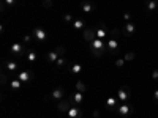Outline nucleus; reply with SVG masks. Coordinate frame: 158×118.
Masks as SVG:
<instances>
[{
    "mask_svg": "<svg viewBox=\"0 0 158 118\" xmlns=\"http://www.w3.org/2000/svg\"><path fill=\"white\" fill-rule=\"evenodd\" d=\"M63 54H65V47L57 46V47H54L52 50H49L46 54V60H48V63H56L60 57H63Z\"/></svg>",
    "mask_w": 158,
    "mask_h": 118,
    "instance_id": "nucleus-1",
    "label": "nucleus"
},
{
    "mask_svg": "<svg viewBox=\"0 0 158 118\" xmlns=\"http://www.w3.org/2000/svg\"><path fill=\"white\" fill-rule=\"evenodd\" d=\"M25 44L24 43H13L11 46H10V54L13 55V57H16V58H19V57H24L25 55Z\"/></svg>",
    "mask_w": 158,
    "mask_h": 118,
    "instance_id": "nucleus-2",
    "label": "nucleus"
},
{
    "mask_svg": "<svg viewBox=\"0 0 158 118\" xmlns=\"http://www.w3.org/2000/svg\"><path fill=\"white\" fill-rule=\"evenodd\" d=\"M32 35H33V38L36 39V41L41 43V44H44L48 41V33H46V30L43 27H35L32 30Z\"/></svg>",
    "mask_w": 158,
    "mask_h": 118,
    "instance_id": "nucleus-3",
    "label": "nucleus"
},
{
    "mask_svg": "<svg viewBox=\"0 0 158 118\" xmlns=\"http://www.w3.org/2000/svg\"><path fill=\"white\" fill-rule=\"evenodd\" d=\"M117 112H118V115H120V116H130L131 113H135V106H133V104L123 102L122 106H118Z\"/></svg>",
    "mask_w": 158,
    "mask_h": 118,
    "instance_id": "nucleus-4",
    "label": "nucleus"
},
{
    "mask_svg": "<svg viewBox=\"0 0 158 118\" xmlns=\"http://www.w3.org/2000/svg\"><path fill=\"white\" fill-rule=\"evenodd\" d=\"M130 98H131V91L127 85H123V87H120L117 90V99H120L122 102H127Z\"/></svg>",
    "mask_w": 158,
    "mask_h": 118,
    "instance_id": "nucleus-5",
    "label": "nucleus"
},
{
    "mask_svg": "<svg viewBox=\"0 0 158 118\" xmlns=\"http://www.w3.org/2000/svg\"><path fill=\"white\" fill-rule=\"evenodd\" d=\"M67 69H68V73H71V74H81V73L84 71V65H82V63H77V61H70V63L67 65Z\"/></svg>",
    "mask_w": 158,
    "mask_h": 118,
    "instance_id": "nucleus-6",
    "label": "nucleus"
},
{
    "mask_svg": "<svg viewBox=\"0 0 158 118\" xmlns=\"http://www.w3.org/2000/svg\"><path fill=\"white\" fill-rule=\"evenodd\" d=\"M136 33V24L135 22H125L123 24V29H122V35L125 36H133Z\"/></svg>",
    "mask_w": 158,
    "mask_h": 118,
    "instance_id": "nucleus-7",
    "label": "nucleus"
},
{
    "mask_svg": "<svg viewBox=\"0 0 158 118\" xmlns=\"http://www.w3.org/2000/svg\"><path fill=\"white\" fill-rule=\"evenodd\" d=\"M70 101L73 102V104H76V106H79L81 107L82 106V102H84V93H81V91H73L71 93V96H70Z\"/></svg>",
    "mask_w": 158,
    "mask_h": 118,
    "instance_id": "nucleus-8",
    "label": "nucleus"
},
{
    "mask_svg": "<svg viewBox=\"0 0 158 118\" xmlns=\"http://www.w3.org/2000/svg\"><path fill=\"white\" fill-rule=\"evenodd\" d=\"M82 36H84V41L89 43V44H92V43L95 41V38H97L94 29H84V30H82Z\"/></svg>",
    "mask_w": 158,
    "mask_h": 118,
    "instance_id": "nucleus-9",
    "label": "nucleus"
},
{
    "mask_svg": "<svg viewBox=\"0 0 158 118\" xmlns=\"http://www.w3.org/2000/svg\"><path fill=\"white\" fill-rule=\"evenodd\" d=\"M109 32H111V30H109L104 24H98L97 29H95V35H97V38H100V39H103L104 36H108Z\"/></svg>",
    "mask_w": 158,
    "mask_h": 118,
    "instance_id": "nucleus-10",
    "label": "nucleus"
},
{
    "mask_svg": "<svg viewBox=\"0 0 158 118\" xmlns=\"http://www.w3.org/2000/svg\"><path fill=\"white\" fill-rule=\"evenodd\" d=\"M68 118H82V109L79 106H71L70 110L67 112Z\"/></svg>",
    "mask_w": 158,
    "mask_h": 118,
    "instance_id": "nucleus-11",
    "label": "nucleus"
},
{
    "mask_svg": "<svg viewBox=\"0 0 158 118\" xmlns=\"http://www.w3.org/2000/svg\"><path fill=\"white\" fill-rule=\"evenodd\" d=\"M81 10L84 13H92V11L97 10V3L90 2V0H82V2H81Z\"/></svg>",
    "mask_w": 158,
    "mask_h": 118,
    "instance_id": "nucleus-12",
    "label": "nucleus"
},
{
    "mask_svg": "<svg viewBox=\"0 0 158 118\" xmlns=\"http://www.w3.org/2000/svg\"><path fill=\"white\" fill-rule=\"evenodd\" d=\"M18 79L22 82V84H29V82H32V71H21V73H18Z\"/></svg>",
    "mask_w": 158,
    "mask_h": 118,
    "instance_id": "nucleus-13",
    "label": "nucleus"
},
{
    "mask_svg": "<svg viewBox=\"0 0 158 118\" xmlns=\"http://www.w3.org/2000/svg\"><path fill=\"white\" fill-rule=\"evenodd\" d=\"M90 49H95V50H103V52H106V43H104L103 39H100V38H95V41L90 44Z\"/></svg>",
    "mask_w": 158,
    "mask_h": 118,
    "instance_id": "nucleus-14",
    "label": "nucleus"
},
{
    "mask_svg": "<svg viewBox=\"0 0 158 118\" xmlns=\"http://www.w3.org/2000/svg\"><path fill=\"white\" fill-rule=\"evenodd\" d=\"M3 66H5V69H6L8 73H16V71H19V63L15 61V60L5 61V63H3Z\"/></svg>",
    "mask_w": 158,
    "mask_h": 118,
    "instance_id": "nucleus-15",
    "label": "nucleus"
},
{
    "mask_svg": "<svg viewBox=\"0 0 158 118\" xmlns=\"http://www.w3.org/2000/svg\"><path fill=\"white\" fill-rule=\"evenodd\" d=\"M59 110H60V113H67L68 110H70V107H71V101L70 99H62V101H59Z\"/></svg>",
    "mask_w": 158,
    "mask_h": 118,
    "instance_id": "nucleus-16",
    "label": "nucleus"
},
{
    "mask_svg": "<svg viewBox=\"0 0 158 118\" xmlns=\"http://www.w3.org/2000/svg\"><path fill=\"white\" fill-rule=\"evenodd\" d=\"M52 101H62L63 99V90L60 88V87H57V88H54L52 90V93H51V96H49Z\"/></svg>",
    "mask_w": 158,
    "mask_h": 118,
    "instance_id": "nucleus-17",
    "label": "nucleus"
},
{
    "mask_svg": "<svg viewBox=\"0 0 158 118\" xmlns=\"http://www.w3.org/2000/svg\"><path fill=\"white\" fill-rule=\"evenodd\" d=\"M106 46H108V49H109V50L112 52V54H115V52L118 50V46H120V43L117 41V38H112V36H111Z\"/></svg>",
    "mask_w": 158,
    "mask_h": 118,
    "instance_id": "nucleus-18",
    "label": "nucleus"
},
{
    "mask_svg": "<svg viewBox=\"0 0 158 118\" xmlns=\"http://www.w3.org/2000/svg\"><path fill=\"white\" fill-rule=\"evenodd\" d=\"M146 11L147 13L158 11V0H146Z\"/></svg>",
    "mask_w": 158,
    "mask_h": 118,
    "instance_id": "nucleus-19",
    "label": "nucleus"
},
{
    "mask_svg": "<svg viewBox=\"0 0 158 118\" xmlns=\"http://www.w3.org/2000/svg\"><path fill=\"white\" fill-rule=\"evenodd\" d=\"M10 88H11L13 91H19V90L22 88V82L19 81L18 77H16V79H11V81H10Z\"/></svg>",
    "mask_w": 158,
    "mask_h": 118,
    "instance_id": "nucleus-20",
    "label": "nucleus"
},
{
    "mask_svg": "<svg viewBox=\"0 0 158 118\" xmlns=\"http://www.w3.org/2000/svg\"><path fill=\"white\" fill-rule=\"evenodd\" d=\"M106 106H108L111 110H117V109H118V106H117V98H112V96L108 98V99H106Z\"/></svg>",
    "mask_w": 158,
    "mask_h": 118,
    "instance_id": "nucleus-21",
    "label": "nucleus"
},
{
    "mask_svg": "<svg viewBox=\"0 0 158 118\" xmlns=\"http://www.w3.org/2000/svg\"><path fill=\"white\" fill-rule=\"evenodd\" d=\"M73 29H74L76 32L84 30V29H85V22H84V21H81V19H76V21L73 22Z\"/></svg>",
    "mask_w": 158,
    "mask_h": 118,
    "instance_id": "nucleus-22",
    "label": "nucleus"
},
{
    "mask_svg": "<svg viewBox=\"0 0 158 118\" xmlns=\"http://www.w3.org/2000/svg\"><path fill=\"white\" fill-rule=\"evenodd\" d=\"M25 58H27V61L33 63V61H36L38 55H36V52H35V50H27V52H25Z\"/></svg>",
    "mask_w": 158,
    "mask_h": 118,
    "instance_id": "nucleus-23",
    "label": "nucleus"
},
{
    "mask_svg": "<svg viewBox=\"0 0 158 118\" xmlns=\"http://www.w3.org/2000/svg\"><path fill=\"white\" fill-rule=\"evenodd\" d=\"M16 3H18V0H2V8L3 10L6 6L8 8H13V6H16Z\"/></svg>",
    "mask_w": 158,
    "mask_h": 118,
    "instance_id": "nucleus-24",
    "label": "nucleus"
},
{
    "mask_svg": "<svg viewBox=\"0 0 158 118\" xmlns=\"http://www.w3.org/2000/svg\"><path fill=\"white\" fill-rule=\"evenodd\" d=\"M76 90L85 95V91H87V85H85L82 81H77V82H76Z\"/></svg>",
    "mask_w": 158,
    "mask_h": 118,
    "instance_id": "nucleus-25",
    "label": "nucleus"
},
{
    "mask_svg": "<svg viewBox=\"0 0 158 118\" xmlns=\"http://www.w3.org/2000/svg\"><path fill=\"white\" fill-rule=\"evenodd\" d=\"M54 65H56L57 68H63V66H67L68 63H67V60H65L63 57H60V58H59V60H57V61H56Z\"/></svg>",
    "mask_w": 158,
    "mask_h": 118,
    "instance_id": "nucleus-26",
    "label": "nucleus"
},
{
    "mask_svg": "<svg viewBox=\"0 0 158 118\" xmlns=\"http://www.w3.org/2000/svg\"><path fill=\"white\" fill-rule=\"evenodd\" d=\"M127 61H133L135 58H136V54L135 52H128V54H125V57H123Z\"/></svg>",
    "mask_w": 158,
    "mask_h": 118,
    "instance_id": "nucleus-27",
    "label": "nucleus"
},
{
    "mask_svg": "<svg viewBox=\"0 0 158 118\" xmlns=\"http://www.w3.org/2000/svg\"><path fill=\"white\" fill-rule=\"evenodd\" d=\"M63 21L67 22V24H73V22H74V21H73V16L68 14V13H65V14H63Z\"/></svg>",
    "mask_w": 158,
    "mask_h": 118,
    "instance_id": "nucleus-28",
    "label": "nucleus"
},
{
    "mask_svg": "<svg viewBox=\"0 0 158 118\" xmlns=\"http://www.w3.org/2000/svg\"><path fill=\"white\" fill-rule=\"evenodd\" d=\"M90 52H92V55H94V57H97V58H98V57H101V55L104 54L103 50H95V49H90Z\"/></svg>",
    "mask_w": 158,
    "mask_h": 118,
    "instance_id": "nucleus-29",
    "label": "nucleus"
},
{
    "mask_svg": "<svg viewBox=\"0 0 158 118\" xmlns=\"http://www.w3.org/2000/svg\"><path fill=\"white\" fill-rule=\"evenodd\" d=\"M125 61H127L125 58H118V60H115V66H117V68H122L123 65H125Z\"/></svg>",
    "mask_w": 158,
    "mask_h": 118,
    "instance_id": "nucleus-30",
    "label": "nucleus"
},
{
    "mask_svg": "<svg viewBox=\"0 0 158 118\" xmlns=\"http://www.w3.org/2000/svg\"><path fill=\"white\" fill-rule=\"evenodd\" d=\"M32 38H33V35H25L24 36V44H30L32 43Z\"/></svg>",
    "mask_w": 158,
    "mask_h": 118,
    "instance_id": "nucleus-31",
    "label": "nucleus"
},
{
    "mask_svg": "<svg viewBox=\"0 0 158 118\" xmlns=\"http://www.w3.org/2000/svg\"><path fill=\"white\" fill-rule=\"evenodd\" d=\"M52 5H54V3H52V0H44V2H43V8H52Z\"/></svg>",
    "mask_w": 158,
    "mask_h": 118,
    "instance_id": "nucleus-32",
    "label": "nucleus"
},
{
    "mask_svg": "<svg viewBox=\"0 0 158 118\" xmlns=\"http://www.w3.org/2000/svg\"><path fill=\"white\" fill-rule=\"evenodd\" d=\"M123 21H127V22L131 21V14H130V13H123Z\"/></svg>",
    "mask_w": 158,
    "mask_h": 118,
    "instance_id": "nucleus-33",
    "label": "nucleus"
},
{
    "mask_svg": "<svg viewBox=\"0 0 158 118\" xmlns=\"http://www.w3.org/2000/svg\"><path fill=\"white\" fill-rule=\"evenodd\" d=\"M152 79H153V81H158V69H153V73H152Z\"/></svg>",
    "mask_w": 158,
    "mask_h": 118,
    "instance_id": "nucleus-34",
    "label": "nucleus"
},
{
    "mask_svg": "<svg viewBox=\"0 0 158 118\" xmlns=\"http://www.w3.org/2000/svg\"><path fill=\"white\" fill-rule=\"evenodd\" d=\"M153 99H155V102H158V88L155 90V93H153Z\"/></svg>",
    "mask_w": 158,
    "mask_h": 118,
    "instance_id": "nucleus-35",
    "label": "nucleus"
},
{
    "mask_svg": "<svg viewBox=\"0 0 158 118\" xmlns=\"http://www.w3.org/2000/svg\"><path fill=\"white\" fill-rule=\"evenodd\" d=\"M92 115H94V118H98V116H100V112H98V110H95Z\"/></svg>",
    "mask_w": 158,
    "mask_h": 118,
    "instance_id": "nucleus-36",
    "label": "nucleus"
}]
</instances>
